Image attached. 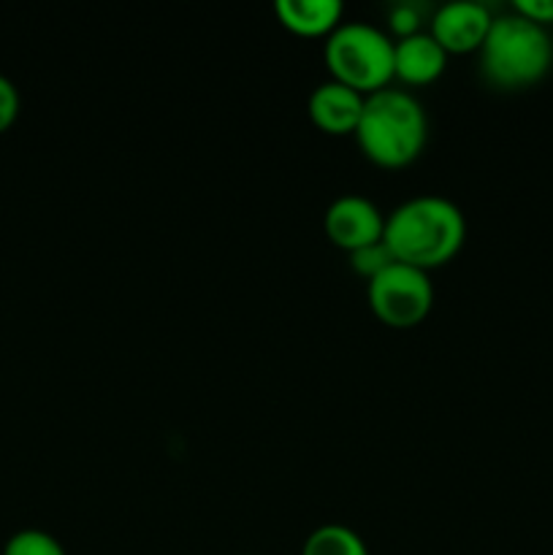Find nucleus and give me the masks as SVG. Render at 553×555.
Masks as SVG:
<instances>
[{"label":"nucleus","instance_id":"2eb2a0df","mask_svg":"<svg viewBox=\"0 0 553 555\" xmlns=\"http://www.w3.org/2000/svg\"><path fill=\"white\" fill-rule=\"evenodd\" d=\"M16 117H20V90L9 76L0 74V133H5Z\"/></svg>","mask_w":553,"mask_h":555},{"label":"nucleus","instance_id":"39448f33","mask_svg":"<svg viewBox=\"0 0 553 555\" xmlns=\"http://www.w3.org/2000/svg\"><path fill=\"white\" fill-rule=\"evenodd\" d=\"M369 304L390 328H412L432 312L434 285L428 271L394 260L369 280Z\"/></svg>","mask_w":553,"mask_h":555},{"label":"nucleus","instance_id":"f03ea898","mask_svg":"<svg viewBox=\"0 0 553 555\" xmlns=\"http://www.w3.org/2000/svg\"><path fill=\"white\" fill-rule=\"evenodd\" d=\"M428 135V119L421 101L399 87L369 92L358 119L356 139L369 160L399 168L415 160Z\"/></svg>","mask_w":553,"mask_h":555},{"label":"nucleus","instance_id":"423d86ee","mask_svg":"<svg viewBox=\"0 0 553 555\" xmlns=\"http://www.w3.org/2000/svg\"><path fill=\"white\" fill-rule=\"evenodd\" d=\"M325 233L342 249H361L374 244L385 233V217L372 198L347 193L331 201L325 209Z\"/></svg>","mask_w":553,"mask_h":555},{"label":"nucleus","instance_id":"dca6fc26","mask_svg":"<svg viewBox=\"0 0 553 555\" xmlns=\"http://www.w3.org/2000/svg\"><path fill=\"white\" fill-rule=\"evenodd\" d=\"M513 9L515 14L526 16V20L537 22L542 27L553 22V0H515Z\"/></svg>","mask_w":553,"mask_h":555},{"label":"nucleus","instance_id":"f257e3e1","mask_svg":"<svg viewBox=\"0 0 553 555\" xmlns=\"http://www.w3.org/2000/svg\"><path fill=\"white\" fill-rule=\"evenodd\" d=\"M464 236V211L445 195H415L385 217L383 242L394 260L423 271L448 263L461 249Z\"/></svg>","mask_w":553,"mask_h":555},{"label":"nucleus","instance_id":"9d476101","mask_svg":"<svg viewBox=\"0 0 553 555\" xmlns=\"http://www.w3.org/2000/svg\"><path fill=\"white\" fill-rule=\"evenodd\" d=\"M345 5L339 0H276L274 14L287 30L298 36H320L331 33L342 20Z\"/></svg>","mask_w":553,"mask_h":555},{"label":"nucleus","instance_id":"7ed1b4c3","mask_svg":"<svg viewBox=\"0 0 553 555\" xmlns=\"http://www.w3.org/2000/svg\"><path fill=\"white\" fill-rule=\"evenodd\" d=\"M553 43L545 27L520 14L497 16L480 47V70L502 90L531 87L548 74Z\"/></svg>","mask_w":553,"mask_h":555},{"label":"nucleus","instance_id":"f8f14e48","mask_svg":"<svg viewBox=\"0 0 553 555\" xmlns=\"http://www.w3.org/2000/svg\"><path fill=\"white\" fill-rule=\"evenodd\" d=\"M3 555H65V547L41 529H22L5 542Z\"/></svg>","mask_w":553,"mask_h":555},{"label":"nucleus","instance_id":"6e6552de","mask_svg":"<svg viewBox=\"0 0 553 555\" xmlns=\"http://www.w3.org/2000/svg\"><path fill=\"white\" fill-rule=\"evenodd\" d=\"M363 101L366 95L352 87L342 85V81L329 79L320 81L312 92H309V117L320 130L331 135L356 133L358 119L363 114Z\"/></svg>","mask_w":553,"mask_h":555},{"label":"nucleus","instance_id":"0eeeda50","mask_svg":"<svg viewBox=\"0 0 553 555\" xmlns=\"http://www.w3.org/2000/svg\"><path fill=\"white\" fill-rule=\"evenodd\" d=\"M491 22V11L477 0H450L434 11L428 33L437 38L445 52L461 54L483 47Z\"/></svg>","mask_w":553,"mask_h":555},{"label":"nucleus","instance_id":"ddd939ff","mask_svg":"<svg viewBox=\"0 0 553 555\" xmlns=\"http://www.w3.org/2000/svg\"><path fill=\"white\" fill-rule=\"evenodd\" d=\"M390 263H394V255H390V249L385 247L383 238L374 244H366V247L361 249H352L350 253V266L358 271V274L366 276V280L377 276L380 271Z\"/></svg>","mask_w":553,"mask_h":555},{"label":"nucleus","instance_id":"9b49d317","mask_svg":"<svg viewBox=\"0 0 553 555\" xmlns=\"http://www.w3.org/2000/svg\"><path fill=\"white\" fill-rule=\"evenodd\" d=\"M301 555H369L358 531L342 524H323L304 540Z\"/></svg>","mask_w":553,"mask_h":555},{"label":"nucleus","instance_id":"20e7f679","mask_svg":"<svg viewBox=\"0 0 553 555\" xmlns=\"http://www.w3.org/2000/svg\"><path fill=\"white\" fill-rule=\"evenodd\" d=\"M394 43L372 22H339L325 38V63L336 81L369 95L396 76Z\"/></svg>","mask_w":553,"mask_h":555},{"label":"nucleus","instance_id":"1a4fd4ad","mask_svg":"<svg viewBox=\"0 0 553 555\" xmlns=\"http://www.w3.org/2000/svg\"><path fill=\"white\" fill-rule=\"evenodd\" d=\"M448 52L432 33H412L394 43V70L407 85H426L445 70Z\"/></svg>","mask_w":553,"mask_h":555},{"label":"nucleus","instance_id":"4468645a","mask_svg":"<svg viewBox=\"0 0 553 555\" xmlns=\"http://www.w3.org/2000/svg\"><path fill=\"white\" fill-rule=\"evenodd\" d=\"M388 25L399 38L412 36V33H421V11H417V5L410 3V0H407V3L390 5Z\"/></svg>","mask_w":553,"mask_h":555}]
</instances>
